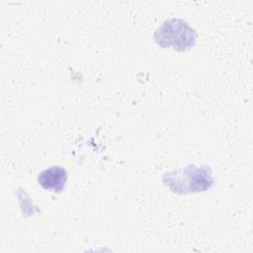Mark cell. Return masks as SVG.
Returning a JSON list of instances; mask_svg holds the SVG:
<instances>
[{
  "mask_svg": "<svg viewBox=\"0 0 253 253\" xmlns=\"http://www.w3.org/2000/svg\"><path fill=\"white\" fill-rule=\"evenodd\" d=\"M67 179L66 171L59 166H52L43 170L39 176V183L42 188L52 192H60Z\"/></svg>",
  "mask_w": 253,
  "mask_h": 253,
  "instance_id": "6da1fadb",
  "label": "cell"
}]
</instances>
